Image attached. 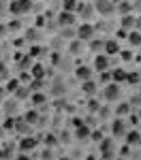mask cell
Instances as JSON below:
<instances>
[{
	"instance_id": "34",
	"label": "cell",
	"mask_w": 141,
	"mask_h": 160,
	"mask_svg": "<svg viewBox=\"0 0 141 160\" xmlns=\"http://www.w3.org/2000/svg\"><path fill=\"white\" fill-rule=\"evenodd\" d=\"M90 139H92L94 143H98V141H103V132L101 130H92V132H90Z\"/></svg>"
},
{
	"instance_id": "28",
	"label": "cell",
	"mask_w": 141,
	"mask_h": 160,
	"mask_svg": "<svg viewBox=\"0 0 141 160\" xmlns=\"http://www.w3.org/2000/svg\"><path fill=\"white\" fill-rule=\"evenodd\" d=\"M28 88H30V92H41L43 90V79H30Z\"/></svg>"
},
{
	"instance_id": "24",
	"label": "cell",
	"mask_w": 141,
	"mask_h": 160,
	"mask_svg": "<svg viewBox=\"0 0 141 160\" xmlns=\"http://www.w3.org/2000/svg\"><path fill=\"white\" fill-rule=\"evenodd\" d=\"M126 145H137L139 141V130H126Z\"/></svg>"
},
{
	"instance_id": "14",
	"label": "cell",
	"mask_w": 141,
	"mask_h": 160,
	"mask_svg": "<svg viewBox=\"0 0 141 160\" xmlns=\"http://www.w3.org/2000/svg\"><path fill=\"white\" fill-rule=\"evenodd\" d=\"M34 148H37V139H32L30 135L22 137V141H19V149L28 152V149H34Z\"/></svg>"
},
{
	"instance_id": "36",
	"label": "cell",
	"mask_w": 141,
	"mask_h": 160,
	"mask_svg": "<svg viewBox=\"0 0 141 160\" xmlns=\"http://www.w3.org/2000/svg\"><path fill=\"white\" fill-rule=\"evenodd\" d=\"M88 107H90V111H98V109H101V105H98L96 100H90V105H88Z\"/></svg>"
},
{
	"instance_id": "19",
	"label": "cell",
	"mask_w": 141,
	"mask_h": 160,
	"mask_svg": "<svg viewBox=\"0 0 141 160\" xmlns=\"http://www.w3.org/2000/svg\"><path fill=\"white\" fill-rule=\"evenodd\" d=\"M90 132H92L90 126H81V124H79L77 130H75V137L79 139V141H86V139H90Z\"/></svg>"
},
{
	"instance_id": "26",
	"label": "cell",
	"mask_w": 141,
	"mask_h": 160,
	"mask_svg": "<svg viewBox=\"0 0 141 160\" xmlns=\"http://www.w3.org/2000/svg\"><path fill=\"white\" fill-rule=\"evenodd\" d=\"M60 37L62 38H68V41H73V38H77L75 30L71 28V26H66V28H60Z\"/></svg>"
},
{
	"instance_id": "13",
	"label": "cell",
	"mask_w": 141,
	"mask_h": 160,
	"mask_svg": "<svg viewBox=\"0 0 141 160\" xmlns=\"http://www.w3.org/2000/svg\"><path fill=\"white\" fill-rule=\"evenodd\" d=\"M75 77L79 79V81L92 79V68H90V66H77L75 68Z\"/></svg>"
},
{
	"instance_id": "11",
	"label": "cell",
	"mask_w": 141,
	"mask_h": 160,
	"mask_svg": "<svg viewBox=\"0 0 141 160\" xmlns=\"http://www.w3.org/2000/svg\"><path fill=\"white\" fill-rule=\"evenodd\" d=\"M73 24H75V13L62 11L58 15V26H60V28H66V26H73Z\"/></svg>"
},
{
	"instance_id": "32",
	"label": "cell",
	"mask_w": 141,
	"mask_h": 160,
	"mask_svg": "<svg viewBox=\"0 0 141 160\" xmlns=\"http://www.w3.org/2000/svg\"><path fill=\"white\" fill-rule=\"evenodd\" d=\"M19 88V79H9V83H7V92H15Z\"/></svg>"
},
{
	"instance_id": "7",
	"label": "cell",
	"mask_w": 141,
	"mask_h": 160,
	"mask_svg": "<svg viewBox=\"0 0 141 160\" xmlns=\"http://www.w3.org/2000/svg\"><path fill=\"white\" fill-rule=\"evenodd\" d=\"M103 53H107L109 58H111V56H118V53H120V43H118V38H107V41H105V47H103Z\"/></svg>"
},
{
	"instance_id": "42",
	"label": "cell",
	"mask_w": 141,
	"mask_h": 160,
	"mask_svg": "<svg viewBox=\"0 0 141 160\" xmlns=\"http://www.w3.org/2000/svg\"><path fill=\"white\" fill-rule=\"evenodd\" d=\"M135 115H137V118H139V122H141V109L137 111V113H135Z\"/></svg>"
},
{
	"instance_id": "1",
	"label": "cell",
	"mask_w": 141,
	"mask_h": 160,
	"mask_svg": "<svg viewBox=\"0 0 141 160\" xmlns=\"http://www.w3.org/2000/svg\"><path fill=\"white\" fill-rule=\"evenodd\" d=\"M75 34H77V38H79V41L88 43V41H92V38H94V34H96V26H92L90 22H83V24L75 30Z\"/></svg>"
},
{
	"instance_id": "31",
	"label": "cell",
	"mask_w": 141,
	"mask_h": 160,
	"mask_svg": "<svg viewBox=\"0 0 141 160\" xmlns=\"http://www.w3.org/2000/svg\"><path fill=\"white\" fill-rule=\"evenodd\" d=\"M51 94H58V96L60 94H66V88L62 86V81H56V88L51 90Z\"/></svg>"
},
{
	"instance_id": "37",
	"label": "cell",
	"mask_w": 141,
	"mask_h": 160,
	"mask_svg": "<svg viewBox=\"0 0 141 160\" xmlns=\"http://www.w3.org/2000/svg\"><path fill=\"white\" fill-rule=\"evenodd\" d=\"M126 37H128V30L120 28V30H118V38H126Z\"/></svg>"
},
{
	"instance_id": "22",
	"label": "cell",
	"mask_w": 141,
	"mask_h": 160,
	"mask_svg": "<svg viewBox=\"0 0 141 160\" xmlns=\"http://www.w3.org/2000/svg\"><path fill=\"white\" fill-rule=\"evenodd\" d=\"M30 100H32L34 107H38V105H43V102H47V96H45L43 92H32V94H30Z\"/></svg>"
},
{
	"instance_id": "15",
	"label": "cell",
	"mask_w": 141,
	"mask_h": 160,
	"mask_svg": "<svg viewBox=\"0 0 141 160\" xmlns=\"http://www.w3.org/2000/svg\"><path fill=\"white\" fill-rule=\"evenodd\" d=\"M17 111H19V102L17 100H4V113L7 115H17Z\"/></svg>"
},
{
	"instance_id": "41",
	"label": "cell",
	"mask_w": 141,
	"mask_h": 160,
	"mask_svg": "<svg viewBox=\"0 0 141 160\" xmlns=\"http://www.w3.org/2000/svg\"><path fill=\"white\" fill-rule=\"evenodd\" d=\"M4 132H7V130H4V128H2V126H0V141H2V139H4Z\"/></svg>"
},
{
	"instance_id": "21",
	"label": "cell",
	"mask_w": 141,
	"mask_h": 160,
	"mask_svg": "<svg viewBox=\"0 0 141 160\" xmlns=\"http://www.w3.org/2000/svg\"><path fill=\"white\" fill-rule=\"evenodd\" d=\"M30 75H32V79H43L45 77V66L43 64H34L30 68Z\"/></svg>"
},
{
	"instance_id": "12",
	"label": "cell",
	"mask_w": 141,
	"mask_h": 160,
	"mask_svg": "<svg viewBox=\"0 0 141 160\" xmlns=\"http://www.w3.org/2000/svg\"><path fill=\"white\" fill-rule=\"evenodd\" d=\"M81 92H83L86 96H94V94L98 92V88H96V83H94L92 79H86V81H81Z\"/></svg>"
},
{
	"instance_id": "45",
	"label": "cell",
	"mask_w": 141,
	"mask_h": 160,
	"mask_svg": "<svg viewBox=\"0 0 141 160\" xmlns=\"http://www.w3.org/2000/svg\"><path fill=\"white\" fill-rule=\"evenodd\" d=\"M139 77H141V68H139Z\"/></svg>"
},
{
	"instance_id": "44",
	"label": "cell",
	"mask_w": 141,
	"mask_h": 160,
	"mask_svg": "<svg viewBox=\"0 0 141 160\" xmlns=\"http://www.w3.org/2000/svg\"><path fill=\"white\" fill-rule=\"evenodd\" d=\"M111 2H113V4H118V2H122V0H111Z\"/></svg>"
},
{
	"instance_id": "6",
	"label": "cell",
	"mask_w": 141,
	"mask_h": 160,
	"mask_svg": "<svg viewBox=\"0 0 141 160\" xmlns=\"http://www.w3.org/2000/svg\"><path fill=\"white\" fill-rule=\"evenodd\" d=\"M109 66H111V60H109L107 53H96V56H94V68H96L98 73L109 71Z\"/></svg>"
},
{
	"instance_id": "47",
	"label": "cell",
	"mask_w": 141,
	"mask_h": 160,
	"mask_svg": "<svg viewBox=\"0 0 141 160\" xmlns=\"http://www.w3.org/2000/svg\"><path fill=\"white\" fill-rule=\"evenodd\" d=\"M0 160H2V158H0Z\"/></svg>"
},
{
	"instance_id": "2",
	"label": "cell",
	"mask_w": 141,
	"mask_h": 160,
	"mask_svg": "<svg viewBox=\"0 0 141 160\" xmlns=\"http://www.w3.org/2000/svg\"><path fill=\"white\" fill-rule=\"evenodd\" d=\"M98 148H101V156L103 160H111L115 154V141L111 137H103V141H98Z\"/></svg>"
},
{
	"instance_id": "30",
	"label": "cell",
	"mask_w": 141,
	"mask_h": 160,
	"mask_svg": "<svg viewBox=\"0 0 141 160\" xmlns=\"http://www.w3.org/2000/svg\"><path fill=\"white\" fill-rule=\"evenodd\" d=\"M126 81H128V83H139V81H141L139 71H137V73H126Z\"/></svg>"
},
{
	"instance_id": "9",
	"label": "cell",
	"mask_w": 141,
	"mask_h": 160,
	"mask_svg": "<svg viewBox=\"0 0 141 160\" xmlns=\"http://www.w3.org/2000/svg\"><path fill=\"white\" fill-rule=\"evenodd\" d=\"M111 135L113 137H124L126 135V124L122 118H115L113 122H111Z\"/></svg>"
},
{
	"instance_id": "5",
	"label": "cell",
	"mask_w": 141,
	"mask_h": 160,
	"mask_svg": "<svg viewBox=\"0 0 141 160\" xmlns=\"http://www.w3.org/2000/svg\"><path fill=\"white\" fill-rule=\"evenodd\" d=\"M32 9V0H13L9 4V11L15 13V15H22V13H28Z\"/></svg>"
},
{
	"instance_id": "25",
	"label": "cell",
	"mask_w": 141,
	"mask_h": 160,
	"mask_svg": "<svg viewBox=\"0 0 141 160\" xmlns=\"http://www.w3.org/2000/svg\"><path fill=\"white\" fill-rule=\"evenodd\" d=\"M77 0H62V11H68V13H75L77 11Z\"/></svg>"
},
{
	"instance_id": "46",
	"label": "cell",
	"mask_w": 141,
	"mask_h": 160,
	"mask_svg": "<svg viewBox=\"0 0 141 160\" xmlns=\"http://www.w3.org/2000/svg\"><path fill=\"white\" fill-rule=\"evenodd\" d=\"M62 160H68V158H62Z\"/></svg>"
},
{
	"instance_id": "17",
	"label": "cell",
	"mask_w": 141,
	"mask_h": 160,
	"mask_svg": "<svg viewBox=\"0 0 141 160\" xmlns=\"http://www.w3.org/2000/svg\"><path fill=\"white\" fill-rule=\"evenodd\" d=\"M126 38H128V43H130L133 47H141V32L139 30H130Z\"/></svg>"
},
{
	"instance_id": "35",
	"label": "cell",
	"mask_w": 141,
	"mask_h": 160,
	"mask_svg": "<svg viewBox=\"0 0 141 160\" xmlns=\"http://www.w3.org/2000/svg\"><path fill=\"white\" fill-rule=\"evenodd\" d=\"M118 56H122L124 60H133V53H130V51H122V49H120V53H118Z\"/></svg>"
},
{
	"instance_id": "27",
	"label": "cell",
	"mask_w": 141,
	"mask_h": 160,
	"mask_svg": "<svg viewBox=\"0 0 141 160\" xmlns=\"http://www.w3.org/2000/svg\"><path fill=\"white\" fill-rule=\"evenodd\" d=\"M111 81H113V83H118V81H126V71H122V68L113 71V73H111Z\"/></svg>"
},
{
	"instance_id": "23",
	"label": "cell",
	"mask_w": 141,
	"mask_h": 160,
	"mask_svg": "<svg viewBox=\"0 0 141 160\" xmlns=\"http://www.w3.org/2000/svg\"><path fill=\"white\" fill-rule=\"evenodd\" d=\"M130 109H133V105H130V102H120V105L115 107V115H118V118H122V115L130 113Z\"/></svg>"
},
{
	"instance_id": "20",
	"label": "cell",
	"mask_w": 141,
	"mask_h": 160,
	"mask_svg": "<svg viewBox=\"0 0 141 160\" xmlns=\"http://www.w3.org/2000/svg\"><path fill=\"white\" fill-rule=\"evenodd\" d=\"M122 28L128 30V32L135 30V15H130V13L128 15H122Z\"/></svg>"
},
{
	"instance_id": "43",
	"label": "cell",
	"mask_w": 141,
	"mask_h": 160,
	"mask_svg": "<svg viewBox=\"0 0 141 160\" xmlns=\"http://www.w3.org/2000/svg\"><path fill=\"white\" fill-rule=\"evenodd\" d=\"M137 145H141V132H139V141H137Z\"/></svg>"
},
{
	"instance_id": "33",
	"label": "cell",
	"mask_w": 141,
	"mask_h": 160,
	"mask_svg": "<svg viewBox=\"0 0 141 160\" xmlns=\"http://www.w3.org/2000/svg\"><path fill=\"white\" fill-rule=\"evenodd\" d=\"M109 115H111V109H109V107H101V109H98V118H101V120H107Z\"/></svg>"
},
{
	"instance_id": "18",
	"label": "cell",
	"mask_w": 141,
	"mask_h": 160,
	"mask_svg": "<svg viewBox=\"0 0 141 160\" xmlns=\"http://www.w3.org/2000/svg\"><path fill=\"white\" fill-rule=\"evenodd\" d=\"M88 47L94 53H103V47H105V41L103 38H92V41H88Z\"/></svg>"
},
{
	"instance_id": "16",
	"label": "cell",
	"mask_w": 141,
	"mask_h": 160,
	"mask_svg": "<svg viewBox=\"0 0 141 160\" xmlns=\"http://www.w3.org/2000/svg\"><path fill=\"white\" fill-rule=\"evenodd\" d=\"M13 94H15V100H26V98H30L32 92H30V88H28V86H19Z\"/></svg>"
},
{
	"instance_id": "38",
	"label": "cell",
	"mask_w": 141,
	"mask_h": 160,
	"mask_svg": "<svg viewBox=\"0 0 141 160\" xmlns=\"http://www.w3.org/2000/svg\"><path fill=\"white\" fill-rule=\"evenodd\" d=\"M51 154H53L51 149H45V152H43V160H51V158H53Z\"/></svg>"
},
{
	"instance_id": "40",
	"label": "cell",
	"mask_w": 141,
	"mask_h": 160,
	"mask_svg": "<svg viewBox=\"0 0 141 160\" xmlns=\"http://www.w3.org/2000/svg\"><path fill=\"white\" fill-rule=\"evenodd\" d=\"M0 75H2V77H7V66H4V64H2V62H0Z\"/></svg>"
},
{
	"instance_id": "10",
	"label": "cell",
	"mask_w": 141,
	"mask_h": 160,
	"mask_svg": "<svg viewBox=\"0 0 141 160\" xmlns=\"http://www.w3.org/2000/svg\"><path fill=\"white\" fill-rule=\"evenodd\" d=\"M86 47H88V43H83V41H79V38H73V41L68 43V53H71V56H79Z\"/></svg>"
},
{
	"instance_id": "3",
	"label": "cell",
	"mask_w": 141,
	"mask_h": 160,
	"mask_svg": "<svg viewBox=\"0 0 141 160\" xmlns=\"http://www.w3.org/2000/svg\"><path fill=\"white\" fill-rule=\"evenodd\" d=\"M120 94H122V90H120V86L113 83V81L105 83V88H103V98L107 100V102H115V100H120Z\"/></svg>"
},
{
	"instance_id": "29",
	"label": "cell",
	"mask_w": 141,
	"mask_h": 160,
	"mask_svg": "<svg viewBox=\"0 0 141 160\" xmlns=\"http://www.w3.org/2000/svg\"><path fill=\"white\" fill-rule=\"evenodd\" d=\"M24 120L28 124H37L38 122V113H37V111H28V113L24 115Z\"/></svg>"
},
{
	"instance_id": "39",
	"label": "cell",
	"mask_w": 141,
	"mask_h": 160,
	"mask_svg": "<svg viewBox=\"0 0 141 160\" xmlns=\"http://www.w3.org/2000/svg\"><path fill=\"white\" fill-rule=\"evenodd\" d=\"M7 94H9V92H7V88H2V86H0V102L4 100V96H7Z\"/></svg>"
},
{
	"instance_id": "4",
	"label": "cell",
	"mask_w": 141,
	"mask_h": 160,
	"mask_svg": "<svg viewBox=\"0 0 141 160\" xmlns=\"http://www.w3.org/2000/svg\"><path fill=\"white\" fill-rule=\"evenodd\" d=\"M94 11L101 13V17H109L115 13V4L111 0H94Z\"/></svg>"
},
{
	"instance_id": "8",
	"label": "cell",
	"mask_w": 141,
	"mask_h": 160,
	"mask_svg": "<svg viewBox=\"0 0 141 160\" xmlns=\"http://www.w3.org/2000/svg\"><path fill=\"white\" fill-rule=\"evenodd\" d=\"M77 11H79V15H81V19H86L88 22L90 17H94V4H88V2H79L77 4Z\"/></svg>"
}]
</instances>
